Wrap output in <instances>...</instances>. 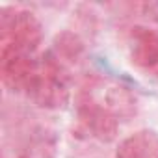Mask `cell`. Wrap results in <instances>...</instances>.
Returning a JSON list of instances; mask_svg holds the SVG:
<instances>
[{
	"instance_id": "7",
	"label": "cell",
	"mask_w": 158,
	"mask_h": 158,
	"mask_svg": "<svg viewBox=\"0 0 158 158\" xmlns=\"http://www.w3.org/2000/svg\"><path fill=\"white\" fill-rule=\"evenodd\" d=\"M104 110H108L114 117H130L136 112V99L134 95L121 86L108 88L104 93V104H101Z\"/></svg>"
},
{
	"instance_id": "6",
	"label": "cell",
	"mask_w": 158,
	"mask_h": 158,
	"mask_svg": "<svg viewBox=\"0 0 158 158\" xmlns=\"http://www.w3.org/2000/svg\"><path fill=\"white\" fill-rule=\"evenodd\" d=\"M115 158H158V138L149 130L136 132L119 143Z\"/></svg>"
},
{
	"instance_id": "1",
	"label": "cell",
	"mask_w": 158,
	"mask_h": 158,
	"mask_svg": "<svg viewBox=\"0 0 158 158\" xmlns=\"http://www.w3.org/2000/svg\"><path fill=\"white\" fill-rule=\"evenodd\" d=\"M41 23L26 10H2V43H11L23 52H32L41 43Z\"/></svg>"
},
{
	"instance_id": "10",
	"label": "cell",
	"mask_w": 158,
	"mask_h": 158,
	"mask_svg": "<svg viewBox=\"0 0 158 158\" xmlns=\"http://www.w3.org/2000/svg\"><path fill=\"white\" fill-rule=\"evenodd\" d=\"M154 73H156V74H158V67H156V69H154Z\"/></svg>"
},
{
	"instance_id": "3",
	"label": "cell",
	"mask_w": 158,
	"mask_h": 158,
	"mask_svg": "<svg viewBox=\"0 0 158 158\" xmlns=\"http://www.w3.org/2000/svg\"><path fill=\"white\" fill-rule=\"evenodd\" d=\"M80 121L86 127V130L101 139V141H112L117 136V117H114L108 110H104L101 104L93 101H82L78 106Z\"/></svg>"
},
{
	"instance_id": "8",
	"label": "cell",
	"mask_w": 158,
	"mask_h": 158,
	"mask_svg": "<svg viewBox=\"0 0 158 158\" xmlns=\"http://www.w3.org/2000/svg\"><path fill=\"white\" fill-rule=\"evenodd\" d=\"M54 50L58 60H67V61H78L84 54V43L73 32H61L54 37Z\"/></svg>"
},
{
	"instance_id": "11",
	"label": "cell",
	"mask_w": 158,
	"mask_h": 158,
	"mask_svg": "<svg viewBox=\"0 0 158 158\" xmlns=\"http://www.w3.org/2000/svg\"><path fill=\"white\" fill-rule=\"evenodd\" d=\"M19 158H28V156H19Z\"/></svg>"
},
{
	"instance_id": "2",
	"label": "cell",
	"mask_w": 158,
	"mask_h": 158,
	"mask_svg": "<svg viewBox=\"0 0 158 158\" xmlns=\"http://www.w3.org/2000/svg\"><path fill=\"white\" fill-rule=\"evenodd\" d=\"M37 63L15 45H2V80L11 91H26L37 76Z\"/></svg>"
},
{
	"instance_id": "5",
	"label": "cell",
	"mask_w": 158,
	"mask_h": 158,
	"mask_svg": "<svg viewBox=\"0 0 158 158\" xmlns=\"http://www.w3.org/2000/svg\"><path fill=\"white\" fill-rule=\"evenodd\" d=\"M130 56L136 65L154 71L158 67V34L141 26L132 28Z\"/></svg>"
},
{
	"instance_id": "9",
	"label": "cell",
	"mask_w": 158,
	"mask_h": 158,
	"mask_svg": "<svg viewBox=\"0 0 158 158\" xmlns=\"http://www.w3.org/2000/svg\"><path fill=\"white\" fill-rule=\"evenodd\" d=\"M141 11L145 17L152 19V21H158V2H145L141 4Z\"/></svg>"
},
{
	"instance_id": "4",
	"label": "cell",
	"mask_w": 158,
	"mask_h": 158,
	"mask_svg": "<svg viewBox=\"0 0 158 158\" xmlns=\"http://www.w3.org/2000/svg\"><path fill=\"white\" fill-rule=\"evenodd\" d=\"M30 99L41 108H63L69 102V89L65 84L56 82L45 74H37L26 89Z\"/></svg>"
}]
</instances>
